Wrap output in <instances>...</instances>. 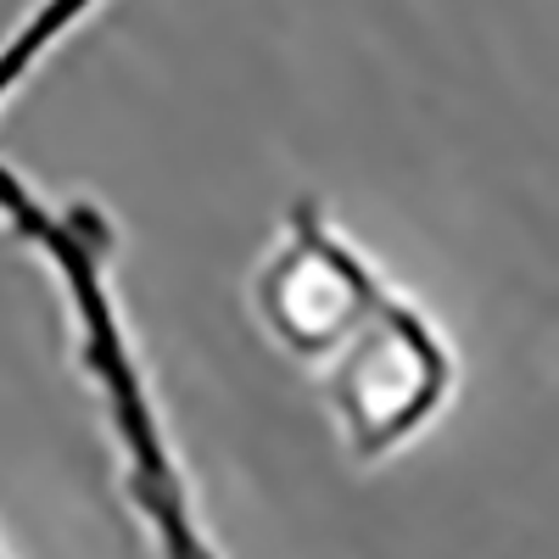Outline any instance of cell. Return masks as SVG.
Masks as SVG:
<instances>
[{"label":"cell","instance_id":"1","mask_svg":"<svg viewBox=\"0 0 559 559\" xmlns=\"http://www.w3.org/2000/svg\"><path fill=\"white\" fill-rule=\"evenodd\" d=\"M252 313L269 342L319 381L342 448L358 464L403 453L453 403V342L313 197H297L280 218L252 274Z\"/></svg>","mask_w":559,"mask_h":559},{"label":"cell","instance_id":"2","mask_svg":"<svg viewBox=\"0 0 559 559\" xmlns=\"http://www.w3.org/2000/svg\"><path fill=\"white\" fill-rule=\"evenodd\" d=\"M0 236L23 247L68 319V342L84 392L102 408L118 492L146 537L152 559H229L197 503L191 471L174 448L163 397L129 331L118 292V229L84 197H45L34 179L0 163Z\"/></svg>","mask_w":559,"mask_h":559},{"label":"cell","instance_id":"3","mask_svg":"<svg viewBox=\"0 0 559 559\" xmlns=\"http://www.w3.org/2000/svg\"><path fill=\"white\" fill-rule=\"evenodd\" d=\"M102 7L107 0H34V7L12 23V34L0 39V112H7L17 90L57 57V45L84 17H96Z\"/></svg>","mask_w":559,"mask_h":559},{"label":"cell","instance_id":"4","mask_svg":"<svg viewBox=\"0 0 559 559\" xmlns=\"http://www.w3.org/2000/svg\"><path fill=\"white\" fill-rule=\"evenodd\" d=\"M0 559H12V554H7V543H0Z\"/></svg>","mask_w":559,"mask_h":559}]
</instances>
